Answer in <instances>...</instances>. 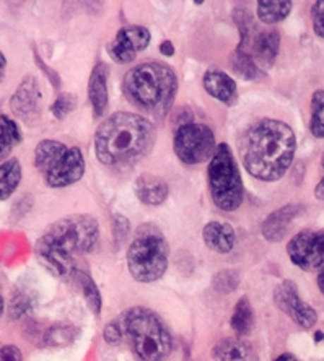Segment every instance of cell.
I'll list each match as a JSON object with an SVG mask.
<instances>
[{"instance_id":"cell-8","label":"cell","mask_w":324,"mask_h":361,"mask_svg":"<svg viewBox=\"0 0 324 361\" xmlns=\"http://www.w3.org/2000/svg\"><path fill=\"white\" fill-rule=\"evenodd\" d=\"M209 190L214 204L223 212L240 209L244 197V188L235 157L227 143H219L209 163Z\"/></svg>"},{"instance_id":"cell-11","label":"cell","mask_w":324,"mask_h":361,"mask_svg":"<svg viewBox=\"0 0 324 361\" xmlns=\"http://www.w3.org/2000/svg\"><path fill=\"white\" fill-rule=\"evenodd\" d=\"M274 302L280 311L294 321L296 326L311 329L318 321V314L313 307L300 298L299 288L292 280H282L274 288Z\"/></svg>"},{"instance_id":"cell-7","label":"cell","mask_w":324,"mask_h":361,"mask_svg":"<svg viewBox=\"0 0 324 361\" xmlns=\"http://www.w3.org/2000/svg\"><path fill=\"white\" fill-rule=\"evenodd\" d=\"M35 168L52 189L78 183L85 173L83 153L78 147L64 145L59 140H41L35 148Z\"/></svg>"},{"instance_id":"cell-6","label":"cell","mask_w":324,"mask_h":361,"mask_svg":"<svg viewBox=\"0 0 324 361\" xmlns=\"http://www.w3.org/2000/svg\"><path fill=\"white\" fill-rule=\"evenodd\" d=\"M169 246L160 228L150 223L137 228L134 240L127 249V267L132 279L140 283H153L168 270Z\"/></svg>"},{"instance_id":"cell-41","label":"cell","mask_w":324,"mask_h":361,"mask_svg":"<svg viewBox=\"0 0 324 361\" xmlns=\"http://www.w3.org/2000/svg\"><path fill=\"white\" fill-rule=\"evenodd\" d=\"M318 288H320V291L324 295V267L320 270V274H318Z\"/></svg>"},{"instance_id":"cell-27","label":"cell","mask_w":324,"mask_h":361,"mask_svg":"<svg viewBox=\"0 0 324 361\" xmlns=\"http://www.w3.org/2000/svg\"><path fill=\"white\" fill-rule=\"evenodd\" d=\"M310 130L316 139H324V92L316 90L311 97Z\"/></svg>"},{"instance_id":"cell-30","label":"cell","mask_w":324,"mask_h":361,"mask_svg":"<svg viewBox=\"0 0 324 361\" xmlns=\"http://www.w3.org/2000/svg\"><path fill=\"white\" fill-rule=\"evenodd\" d=\"M77 106V97H73L72 93H62L57 97L54 104L51 106V113L54 114L56 119H66L68 114L76 109Z\"/></svg>"},{"instance_id":"cell-42","label":"cell","mask_w":324,"mask_h":361,"mask_svg":"<svg viewBox=\"0 0 324 361\" xmlns=\"http://www.w3.org/2000/svg\"><path fill=\"white\" fill-rule=\"evenodd\" d=\"M4 310H5V300L2 295V288H0V317H2V314H4Z\"/></svg>"},{"instance_id":"cell-24","label":"cell","mask_w":324,"mask_h":361,"mask_svg":"<svg viewBox=\"0 0 324 361\" xmlns=\"http://www.w3.org/2000/svg\"><path fill=\"white\" fill-rule=\"evenodd\" d=\"M232 66L236 75L244 78V80H258L259 77L264 75L263 68L254 62L248 52L241 49H236L235 54L232 56Z\"/></svg>"},{"instance_id":"cell-22","label":"cell","mask_w":324,"mask_h":361,"mask_svg":"<svg viewBox=\"0 0 324 361\" xmlns=\"http://www.w3.org/2000/svg\"><path fill=\"white\" fill-rule=\"evenodd\" d=\"M230 326L236 336H248L254 326V311L246 296L236 301L235 310L230 317Z\"/></svg>"},{"instance_id":"cell-21","label":"cell","mask_w":324,"mask_h":361,"mask_svg":"<svg viewBox=\"0 0 324 361\" xmlns=\"http://www.w3.org/2000/svg\"><path fill=\"white\" fill-rule=\"evenodd\" d=\"M21 164L18 158H8L7 161L0 163V202L7 200L21 183Z\"/></svg>"},{"instance_id":"cell-36","label":"cell","mask_w":324,"mask_h":361,"mask_svg":"<svg viewBox=\"0 0 324 361\" xmlns=\"http://www.w3.org/2000/svg\"><path fill=\"white\" fill-rule=\"evenodd\" d=\"M113 223H114V238L119 243L124 241L126 236L129 235V230H131L129 221H127L122 215H116Z\"/></svg>"},{"instance_id":"cell-1","label":"cell","mask_w":324,"mask_h":361,"mask_svg":"<svg viewBox=\"0 0 324 361\" xmlns=\"http://www.w3.org/2000/svg\"><path fill=\"white\" fill-rule=\"evenodd\" d=\"M100 240V226L87 214L68 215L46 228L35 243V256L56 279L76 272V256L95 251Z\"/></svg>"},{"instance_id":"cell-29","label":"cell","mask_w":324,"mask_h":361,"mask_svg":"<svg viewBox=\"0 0 324 361\" xmlns=\"http://www.w3.org/2000/svg\"><path fill=\"white\" fill-rule=\"evenodd\" d=\"M33 296L30 293H26V291H17V293L13 295L12 301H10V317H12V319H20V317L28 314V312L33 310Z\"/></svg>"},{"instance_id":"cell-23","label":"cell","mask_w":324,"mask_h":361,"mask_svg":"<svg viewBox=\"0 0 324 361\" xmlns=\"http://www.w3.org/2000/svg\"><path fill=\"white\" fill-rule=\"evenodd\" d=\"M292 10V2L289 0H280V2H258V18L265 25H274L289 17Z\"/></svg>"},{"instance_id":"cell-19","label":"cell","mask_w":324,"mask_h":361,"mask_svg":"<svg viewBox=\"0 0 324 361\" xmlns=\"http://www.w3.org/2000/svg\"><path fill=\"white\" fill-rule=\"evenodd\" d=\"M203 240L205 246L214 252L228 254L236 244V233L232 225L223 221L207 223L203 230Z\"/></svg>"},{"instance_id":"cell-9","label":"cell","mask_w":324,"mask_h":361,"mask_svg":"<svg viewBox=\"0 0 324 361\" xmlns=\"http://www.w3.org/2000/svg\"><path fill=\"white\" fill-rule=\"evenodd\" d=\"M173 148L176 157L184 164H200L212 160L217 150L215 135L210 127L198 122L179 126L174 134Z\"/></svg>"},{"instance_id":"cell-17","label":"cell","mask_w":324,"mask_h":361,"mask_svg":"<svg viewBox=\"0 0 324 361\" xmlns=\"http://www.w3.org/2000/svg\"><path fill=\"white\" fill-rule=\"evenodd\" d=\"M300 212H301V205H295V204H289L282 207V209L272 212V214L263 221V226H261L263 236L269 243L282 241L287 230H289L290 223L294 221V219L300 214Z\"/></svg>"},{"instance_id":"cell-38","label":"cell","mask_w":324,"mask_h":361,"mask_svg":"<svg viewBox=\"0 0 324 361\" xmlns=\"http://www.w3.org/2000/svg\"><path fill=\"white\" fill-rule=\"evenodd\" d=\"M160 52H162L163 56L172 57L174 54V47L172 44V41H163L162 46H160Z\"/></svg>"},{"instance_id":"cell-3","label":"cell","mask_w":324,"mask_h":361,"mask_svg":"<svg viewBox=\"0 0 324 361\" xmlns=\"http://www.w3.org/2000/svg\"><path fill=\"white\" fill-rule=\"evenodd\" d=\"M157 129L143 116L116 113L98 126L95 134L97 158L106 166H131L155 145Z\"/></svg>"},{"instance_id":"cell-13","label":"cell","mask_w":324,"mask_h":361,"mask_svg":"<svg viewBox=\"0 0 324 361\" xmlns=\"http://www.w3.org/2000/svg\"><path fill=\"white\" fill-rule=\"evenodd\" d=\"M41 104V90L40 83L33 75L23 78L18 85L17 92L10 98V109L17 118L30 122L40 114Z\"/></svg>"},{"instance_id":"cell-28","label":"cell","mask_w":324,"mask_h":361,"mask_svg":"<svg viewBox=\"0 0 324 361\" xmlns=\"http://www.w3.org/2000/svg\"><path fill=\"white\" fill-rule=\"evenodd\" d=\"M240 285V275L235 270H222L212 279V288L219 295H230Z\"/></svg>"},{"instance_id":"cell-10","label":"cell","mask_w":324,"mask_h":361,"mask_svg":"<svg viewBox=\"0 0 324 361\" xmlns=\"http://www.w3.org/2000/svg\"><path fill=\"white\" fill-rule=\"evenodd\" d=\"M290 261L301 270H318L324 267V230H304L287 244Z\"/></svg>"},{"instance_id":"cell-31","label":"cell","mask_w":324,"mask_h":361,"mask_svg":"<svg viewBox=\"0 0 324 361\" xmlns=\"http://www.w3.org/2000/svg\"><path fill=\"white\" fill-rule=\"evenodd\" d=\"M122 337H124V329H122L121 324L111 321L104 326L103 329V338L104 342L111 345V347H116L122 342Z\"/></svg>"},{"instance_id":"cell-33","label":"cell","mask_w":324,"mask_h":361,"mask_svg":"<svg viewBox=\"0 0 324 361\" xmlns=\"http://www.w3.org/2000/svg\"><path fill=\"white\" fill-rule=\"evenodd\" d=\"M13 145L15 143L10 139L8 132L5 130V127L2 124H0V163L8 160V155L12 153Z\"/></svg>"},{"instance_id":"cell-25","label":"cell","mask_w":324,"mask_h":361,"mask_svg":"<svg viewBox=\"0 0 324 361\" xmlns=\"http://www.w3.org/2000/svg\"><path fill=\"white\" fill-rule=\"evenodd\" d=\"M77 279H78V283H80V286H82L83 298H85V301H87L88 307L93 311V314L100 316L103 310V298H102V293H100L98 285L95 283V280L90 277L88 274L78 272Z\"/></svg>"},{"instance_id":"cell-2","label":"cell","mask_w":324,"mask_h":361,"mask_svg":"<svg viewBox=\"0 0 324 361\" xmlns=\"http://www.w3.org/2000/svg\"><path fill=\"white\" fill-rule=\"evenodd\" d=\"M295 134L289 124L261 119L248 127L240 140L241 160L253 178L274 183L284 178L294 161Z\"/></svg>"},{"instance_id":"cell-37","label":"cell","mask_w":324,"mask_h":361,"mask_svg":"<svg viewBox=\"0 0 324 361\" xmlns=\"http://www.w3.org/2000/svg\"><path fill=\"white\" fill-rule=\"evenodd\" d=\"M321 164H323V168H324V153H323V157H321ZM315 195H316V199L324 200V178L320 180V183H318V185L315 188Z\"/></svg>"},{"instance_id":"cell-4","label":"cell","mask_w":324,"mask_h":361,"mask_svg":"<svg viewBox=\"0 0 324 361\" xmlns=\"http://www.w3.org/2000/svg\"><path fill=\"white\" fill-rule=\"evenodd\" d=\"M122 92L143 113L163 116L172 108L178 92L176 73L158 61L142 62L127 71Z\"/></svg>"},{"instance_id":"cell-20","label":"cell","mask_w":324,"mask_h":361,"mask_svg":"<svg viewBox=\"0 0 324 361\" xmlns=\"http://www.w3.org/2000/svg\"><path fill=\"white\" fill-rule=\"evenodd\" d=\"M168 185L162 178L153 174H142L136 183V194L142 204L145 205H162L168 199Z\"/></svg>"},{"instance_id":"cell-14","label":"cell","mask_w":324,"mask_h":361,"mask_svg":"<svg viewBox=\"0 0 324 361\" xmlns=\"http://www.w3.org/2000/svg\"><path fill=\"white\" fill-rule=\"evenodd\" d=\"M280 46V35L277 30H268V31H258L253 35L246 46L238 47L244 52H248L253 57L254 62L259 67H269L272 66L275 56L279 54Z\"/></svg>"},{"instance_id":"cell-34","label":"cell","mask_w":324,"mask_h":361,"mask_svg":"<svg viewBox=\"0 0 324 361\" xmlns=\"http://www.w3.org/2000/svg\"><path fill=\"white\" fill-rule=\"evenodd\" d=\"M0 124H2L5 127V130L8 132L10 139H12V142L15 143V145L21 142V130H20V127H18L17 122H15L13 119H10L8 116L2 114V116H0Z\"/></svg>"},{"instance_id":"cell-15","label":"cell","mask_w":324,"mask_h":361,"mask_svg":"<svg viewBox=\"0 0 324 361\" xmlns=\"http://www.w3.org/2000/svg\"><path fill=\"white\" fill-rule=\"evenodd\" d=\"M214 361H259V355L251 342L240 337L222 338L212 348Z\"/></svg>"},{"instance_id":"cell-39","label":"cell","mask_w":324,"mask_h":361,"mask_svg":"<svg viewBox=\"0 0 324 361\" xmlns=\"http://www.w3.org/2000/svg\"><path fill=\"white\" fill-rule=\"evenodd\" d=\"M5 71H7V57H5L4 52L0 51V82L4 80Z\"/></svg>"},{"instance_id":"cell-40","label":"cell","mask_w":324,"mask_h":361,"mask_svg":"<svg viewBox=\"0 0 324 361\" xmlns=\"http://www.w3.org/2000/svg\"><path fill=\"white\" fill-rule=\"evenodd\" d=\"M274 361H299V358L292 353H284V355H280V357L275 358Z\"/></svg>"},{"instance_id":"cell-43","label":"cell","mask_w":324,"mask_h":361,"mask_svg":"<svg viewBox=\"0 0 324 361\" xmlns=\"http://www.w3.org/2000/svg\"><path fill=\"white\" fill-rule=\"evenodd\" d=\"M321 341H324V334L323 332H316L315 334V342L318 343V342H321Z\"/></svg>"},{"instance_id":"cell-16","label":"cell","mask_w":324,"mask_h":361,"mask_svg":"<svg viewBox=\"0 0 324 361\" xmlns=\"http://www.w3.org/2000/svg\"><path fill=\"white\" fill-rule=\"evenodd\" d=\"M204 88L212 98L222 101L223 104L233 106L238 101V90L233 78L223 71H207L204 75Z\"/></svg>"},{"instance_id":"cell-32","label":"cell","mask_w":324,"mask_h":361,"mask_svg":"<svg viewBox=\"0 0 324 361\" xmlns=\"http://www.w3.org/2000/svg\"><path fill=\"white\" fill-rule=\"evenodd\" d=\"M311 18H313V30L315 33L324 39V0L315 2L311 7Z\"/></svg>"},{"instance_id":"cell-26","label":"cell","mask_w":324,"mask_h":361,"mask_svg":"<svg viewBox=\"0 0 324 361\" xmlns=\"http://www.w3.org/2000/svg\"><path fill=\"white\" fill-rule=\"evenodd\" d=\"M77 337V329L73 326H66V324H56L47 329L44 336V343L49 347L61 348L71 345Z\"/></svg>"},{"instance_id":"cell-12","label":"cell","mask_w":324,"mask_h":361,"mask_svg":"<svg viewBox=\"0 0 324 361\" xmlns=\"http://www.w3.org/2000/svg\"><path fill=\"white\" fill-rule=\"evenodd\" d=\"M150 42V31L145 26L129 25L118 31L114 41L108 47L111 59L118 63L132 62Z\"/></svg>"},{"instance_id":"cell-35","label":"cell","mask_w":324,"mask_h":361,"mask_svg":"<svg viewBox=\"0 0 324 361\" xmlns=\"http://www.w3.org/2000/svg\"><path fill=\"white\" fill-rule=\"evenodd\" d=\"M0 361H23V353L17 345H2L0 347Z\"/></svg>"},{"instance_id":"cell-5","label":"cell","mask_w":324,"mask_h":361,"mask_svg":"<svg viewBox=\"0 0 324 361\" xmlns=\"http://www.w3.org/2000/svg\"><path fill=\"white\" fill-rule=\"evenodd\" d=\"M122 329L137 361H164L173 341L162 317L143 306H134L122 316Z\"/></svg>"},{"instance_id":"cell-18","label":"cell","mask_w":324,"mask_h":361,"mask_svg":"<svg viewBox=\"0 0 324 361\" xmlns=\"http://www.w3.org/2000/svg\"><path fill=\"white\" fill-rule=\"evenodd\" d=\"M108 66L104 62H98L90 75L88 99L92 103L95 118H102L108 108Z\"/></svg>"}]
</instances>
